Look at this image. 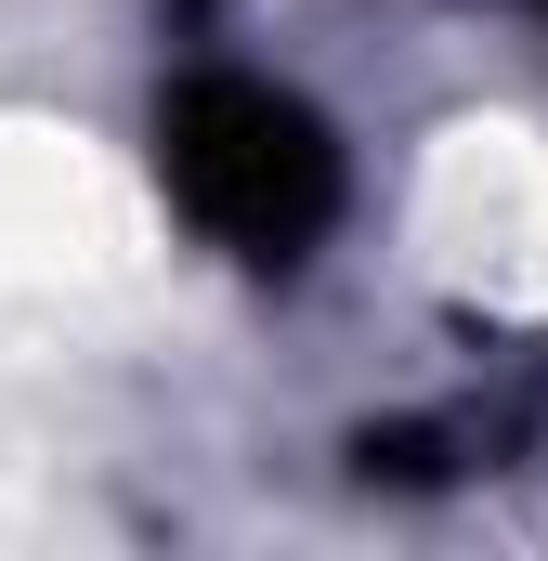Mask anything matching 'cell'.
Returning a JSON list of instances; mask_svg holds the SVG:
<instances>
[{"mask_svg": "<svg viewBox=\"0 0 548 561\" xmlns=\"http://www.w3.org/2000/svg\"><path fill=\"white\" fill-rule=\"evenodd\" d=\"M406 275L470 327H548V118L457 105L406 157Z\"/></svg>", "mask_w": 548, "mask_h": 561, "instance_id": "1", "label": "cell"}]
</instances>
